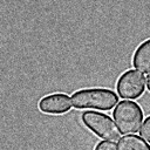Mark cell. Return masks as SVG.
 Listing matches in <instances>:
<instances>
[{"mask_svg": "<svg viewBox=\"0 0 150 150\" xmlns=\"http://www.w3.org/2000/svg\"><path fill=\"white\" fill-rule=\"evenodd\" d=\"M118 103V96L108 88H86L71 95V104L77 109L109 110Z\"/></svg>", "mask_w": 150, "mask_h": 150, "instance_id": "6da1fadb", "label": "cell"}, {"mask_svg": "<svg viewBox=\"0 0 150 150\" xmlns=\"http://www.w3.org/2000/svg\"><path fill=\"white\" fill-rule=\"evenodd\" d=\"M114 121L122 134H135L143 122V111L134 101H121L112 111Z\"/></svg>", "mask_w": 150, "mask_h": 150, "instance_id": "7a4b0ae2", "label": "cell"}, {"mask_svg": "<svg viewBox=\"0 0 150 150\" xmlns=\"http://www.w3.org/2000/svg\"><path fill=\"white\" fill-rule=\"evenodd\" d=\"M82 122L87 128H89L94 134L104 141H118L121 136V131L118 130L116 123L112 121L110 116L103 112L97 111H84L81 116Z\"/></svg>", "mask_w": 150, "mask_h": 150, "instance_id": "3957f363", "label": "cell"}, {"mask_svg": "<svg viewBox=\"0 0 150 150\" xmlns=\"http://www.w3.org/2000/svg\"><path fill=\"white\" fill-rule=\"evenodd\" d=\"M117 93L123 98H137L145 89V79L141 71L125 70L117 80Z\"/></svg>", "mask_w": 150, "mask_h": 150, "instance_id": "277c9868", "label": "cell"}, {"mask_svg": "<svg viewBox=\"0 0 150 150\" xmlns=\"http://www.w3.org/2000/svg\"><path fill=\"white\" fill-rule=\"evenodd\" d=\"M71 107V100L67 94L55 93L42 97L39 102V108L46 114H64Z\"/></svg>", "mask_w": 150, "mask_h": 150, "instance_id": "5b68a950", "label": "cell"}, {"mask_svg": "<svg viewBox=\"0 0 150 150\" xmlns=\"http://www.w3.org/2000/svg\"><path fill=\"white\" fill-rule=\"evenodd\" d=\"M132 64L141 73H150V39L144 40L135 50Z\"/></svg>", "mask_w": 150, "mask_h": 150, "instance_id": "8992f818", "label": "cell"}, {"mask_svg": "<svg viewBox=\"0 0 150 150\" xmlns=\"http://www.w3.org/2000/svg\"><path fill=\"white\" fill-rule=\"evenodd\" d=\"M116 150H150V145L141 136L131 134L117 141Z\"/></svg>", "mask_w": 150, "mask_h": 150, "instance_id": "52a82bcc", "label": "cell"}, {"mask_svg": "<svg viewBox=\"0 0 150 150\" xmlns=\"http://www.w3.org/2000/svg\"><path fill=\"white\" fill-rule=\"evenodd\" d=\"M139 132H141V136H142L146 142L150 143V116H148V117L145 118V121L143 122Z\"/></svg>", "mask_w": 150, "mask_h": 150, "instance_id": "ba28073f", "label": "cell"}, {"mask_svg": "<svg viewBox=\"0 0 150 150\" xmlns=\"http://www.w3.org/2000/svg\"><path fill=\"white\" fill-rule=\"evenodd\" d=\"M95 150H116V145L111 141H101L95 146Z\"/></svg>", "mask_w": 150, "mask_h": 150, "instance_id": "9c48e42d", "label": "cell"}, {"mask_svg": "<svg viewBox=\"0 0 150 150\" xmlns=\"http://www.w3.org/2000/svg\"><path fill=\"white\" fill-rule=\"evenodd\" d=\"M146 86H148V89L150 90V74H149L148 77H146Z\"/></svg>", "mask_w": 150, "mask_h": 150, "instance_id": "30bf717a", "label": "cell"}]
</instances>
